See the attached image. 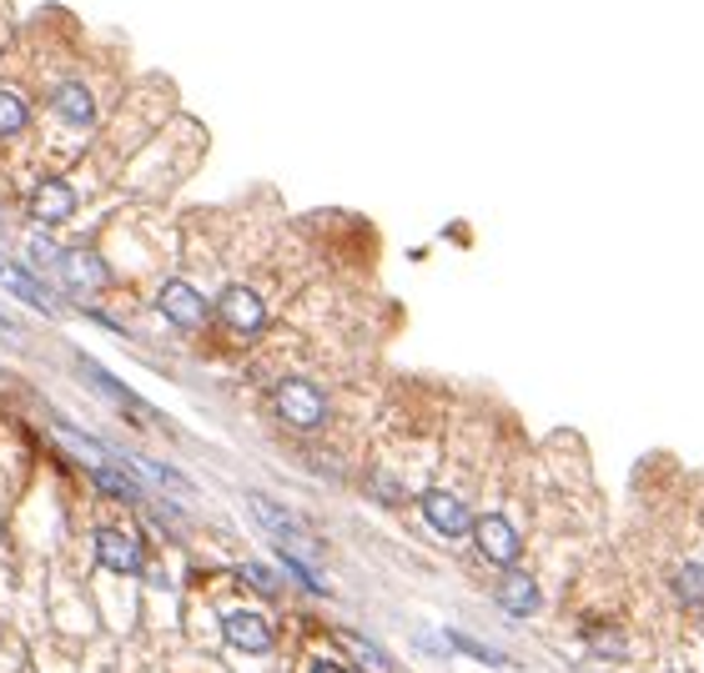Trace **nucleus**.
Returning <instances> with one entry per match:
<instances>
[{
    "label": "nucleus",
    "instance_id": "1",
    "mask_svg": "<svg viewBox=\"0 0 704 673\" xmlns=\"http://www.w3.org/2000/svg\"><path fill=\"white\" fill-rule=\"evenodd\" d=\"M247 508L257 513V523H262V528L277 538V548H282V553H298V558H308V563H317V558H323V543H317V538L302 528L298 513L277 508L267 493H247Z\"/></svg>",
    "mask_w": 704,
    "mask_h": 673
},
{
    "label": "nucleus",
    "instance_id": "2",
    "mask_svg": "<svg viewBox=\"0 0 704 673\" xmlns=\"http://www.w3.org/2000/svg\"><path fill=\"white\" fill-rule=\"evenodd\" d=\"M473 543H478V558L493 568H503V573H514L518 558H524V538H518V528L503 513H483V518H473Z\"/></svg>",
    "mask_w": 704,
    "mask_h": 673
},
{
    "label": "nucleus",
    "instance_id": "3",
    "mask_svg": "<svg viewBox=\"0 0 704 673\" xmlns=\"http://www.w3.org/2000/svg\"><path fill=\"white\" fill-rule=\"evenodd\" d=\"M277 413L292 427L312 433V427L327 423V397H323V388H312L308 378H287V382H277Z\"/></svg>",
    "mask_w": 704,
    "mask_h": 673
},
{
    "label": "nucleus",
    "instance_id": "4",
    "mask_svg": "<svg viewBox=\"0 0 704 673\" xmlns=\"http://www.w3.org/2000/svg\"><path fill=\"white\" fill-rule=\"evenodd\" d=\"M418 513L428 518V528L438 532V538H448V543H458V538L473 532V513H468L463 497H454L448 487H428V493L418 497Z\"/></svg>",
    "mask_w": 704,
    "mask_h": 673
},
{
    "label": "nucleus",
    "instance_id": "5",
    "mask_svg": "<svg viewBox=\"0 0 704 673\" xmlns=\"http://www.w3.org/2000/svg\"><path fill=\"white\" fill-rule=\"evenodd\" d=\"M91 548H96V563L107 568V573H121V579H136L146 568V548L121 528H96Z\"/></svg>",
    "mask_w": 704,
    "mask_h": 673
},
{
    "label": "nucleus",
    "instance_id": "6",
    "mask_svg": "<svg viewBox=\"0 0 704 673\" xmlns=\"http://www.w3.org/2000/svg\"><path fill=\"white\" fill-rule=\"evenodd\" d=\"M216 317L227 322L232 332H242V337H252V332L267 327V307H262V296L252 292V287H227V292L216 296Z\"/></svg>",
    "mask_w": 704,
    "mask_h": 673
},
{
    "label": "nucleus",
    "instance_id": "7",
    "mask_svg": "<svg viewBox=\"0 0 704 673\" xmlns=\"http://www.w3.org/2000/svg\"><path fill=\"white\" fill-rule=\"evenodd\" d=\"M222 638H227V649H237V653H272V643H277L272 624H267L262 614H247V608L222 618Z\"/></svg>",
    "mask_w": 704,
    "mask_h": 673
},
{
    "label": "nucleus",
    "instance_id": "8",
    "mask_svg": "<svg viewBox=\"0 0 704 673\" xmlns=\"http://www.w3.org/2000/svg\"><path fill=\"white\" fill-rule=\"evenodd\" d=\"M156 307H161V317L171 322V327H181V332H191V327H202L206 322V302H202V292L191 282H167L161 292H156Z\"/></svg>",
    "mask_w": 704,
    "mask_h": 673
},
{
    "label": "nucleus",
    "instance_id": "9",
    "mask_svg": "<svg viewBox=\"0 0 704 673\" xmlns=\"http://www.w3.org/2000/svg\"><path fill=\"white\" fill-rule=\"evenodd\" d=\"M493 598H499V608H503L509 618H534L538 608H544V588L528 579L524 568L503 573V579H499V593H493Z\"/></svg>",
    "mask_w": 704,
    "mask_h": 673
},
{
    "label": "nucleus",
    "instance_id": "10",
    "mask_svg": "<svg viewBox=\"0 0 704 673\" xmlns=\"http://www.w3.org/2000/svg\"><path fill=\"white\" fill-rule=\"evenodd\" d=\"M60 277H66V287H76V292H96V287L111 282L107 261L96 257V251H86V247L60 251Z\"/></svg>",
    "mask_w": 704,
    "mask_h": 673
},
{
    "label": "nucleus",
    "instance_id": "11",
    "mask_svg": "<svg viewBox=\"0 0 704 673\" xmlns=\"http://www.w3.org/2000/svg\"><path fill=\"white\" fill-rule=\"evenodd\" d=\"M31 216H36L41 226H56V222H66V216H76V191L56 177L41 181V187L31 191Z\"/></svg>",
    "mask_w": 704,
    "mask_h": 673
},
{
    "label": "nucleus",
    "instance_id": "12",
    "mask_svg": "<svg viewBox=\"0 0 704 673\" xmlns=\"http://www.w3.org/2000/svg\"><path fill=\"white\" fill-rule=\"evenodd\" d=\"M51 111H56L66 126H81V131L96 121V101L81 81H60L56 91H51Z\"/></svg>",
    "mask_w": 704,
    "mask_h": 673
},
{
    "label": "nucleus",
    "instance_id": "13",
    "mask_svg": "<svg viewBox=\"0 0 704 673\" xmlns=\"http://www.w3.org/2000/svg\"><path fill=\"white\" fill-rule=\"evenodd\" d=\"M76 372H81V382H91V388L101 392V397H111V402H121V407H132L136 417H146V402L136 397V392L126 388V382L111 378L107 367H96V362H86V357H81V362H76Z\"/></svg>",
    "mask_w": 704,
    "mask_h": 673
},
{
    "label": "nucleus",
    "instance_id": "14",
    "mask_svg": "<svg viewBox=\"0 0 704 673\" xmlns=\"http://www.w3.org/2000/svg\"><path fill=\"white\" fill-rule=\"evenodd\" d=\"M0 282L11 287V292L21 296V302H31L36 312H46V317H56V312H60V302L46 292V282H36V277L25 272V267H5V272H0Z\"/></svg>",
    "mask_w": 704,
    "mask_h": 673
},
{
    "label": "nucleus",
    "instance_id": "15",
    "mask_svg": "<svg viewBox=\"0 0 704 673\" xmlns=\"http://www.w3.org/2000/svg\"><path fill=\"white\" fill-rule=\"evenodd\" d=\"M91 478H96V487L107 497H116V503H142V483L126 473V462H121V468H107V462H101Z\"/></svg>",
    "mask_w": 704,
    "mask_h": 673
},
{
    "label": "nucleus",
    "instance_id": "16",
    "mask_svg": "<svg viewBox=\"0 0 704 673\" xmlns=\"http://www.w3.org/2000/svg\"><path fill=\"white\" fill-rule=\"evenodd\" d=\"M674 598L684 603V608H704V563H680V573H674Z\"/></svg>",
    "mask_w": 704,
    "mask_h": 673
},
{
    "label": "nucleus",
    "instance_id": "17",
    "mask_svg": "<svg viewBox=\"0 0 704 673\" xmlns=\"http://www.w3.org/2000/svg\"><path fill=\"white\" fill-rule=\"evenodd\" d=\"M443 638H448V649L468 653V659H478V663H489V669H503V663H509L499 649H489V643H478V638H473V633H463V628H448Z\"/></svg>",
    "mask_w": 704,
    "mask_h": 673
},
{
    "label": "nucleus",
    "instance_id": "18",
    "mask_svg": "<svg viewBox=\"0 0 704 673\" xmlns=\"http://www.w3.org/2000/svg\"><path fill=\"white\" fill-rule=\"evenodd\" d=\"M25 121H31L25 101L15 91H5V86H0V136H15V131H25Z\"/></svg>",
    "mask_w": 704,
    "mask_h": 673
},
{
    "label": "nucleus",
    "instance_id": "19",
    "mask_svg": "<svg viewBox=\"0 0 704 673\" xmlns=\"http://www.w3.org/2000/svg\"><path fill=\"white\" fill-rule=\"evenodd\" d=\"M347 643H353V649H358V659L368 663L372 673H393V659H388V653L378 649V643H372V638H362V633H343Z\"/></svg>",
    "mask_w": 704,
    "mask_h": 673
},
{
    "label": "nucleus",
    "instance_id": "20",
    "mask_svg": "<svg viewBox=\"0 0 704 673\" xmlns=\"http://www.w3.org/2000/svg\"><path fill=\"white\" fill-rule=\"evenodd\" d=\"M282 573H292V579L302 583L308 593H323V579L308 568V558H298V553H282Z\"/></svg>",
    "mask_w": 704,
    "mask_h": 673
},
{
    "label": "nucleus",
    "instance_id": "21",
    "mask_svg": "<svg viewBox=\"0 0 704 673\" xmlns=\"http://www.w3.org/2000/svg\"><path fill=\"white\" fill-rule=\"evenodd\" d=\"M25 257H31V267H60V247L51 237H31Z\"/></svg>",
    "mask_w": 704,
    "mask_h": 673
},
{
    "label": "nucleus",
    "instance_id": "22",
    "mask_svg": "<svg viewBox=\"0 0 704 673\" xmlns=\"http://www.w3.org/2000/svg\"><path fill=\"white\" fill-rule=\"evenodd\" d=\"M237 579H242V583H252V588H257V593H267V598H272V593H277V579H272V573H267V568H257V563L237 568Z\"/></svg>",
    "mask_w": 704,
    "mask_h": 673
},
{
    "label": "nucleus",
    "instance_id": "23",
    "mask_svg": "<svg viewBox=\"0 0 704 673\" xmlns=\"http://www.w3.org/2000/svg\"><path fill=\"white\" fill-rule=\"evenodd\" d=\"M372 493H378L382 503H403V487H398L388 473H378V478H372Z\"/></svg>",
    "mask_w": 704,
    "mask_h": 673
},
{
    "label": "nucleus",
    "instance_id": "24",
    "mask_svg": "<svg viewBox=\"0 0 704 673\" xmlns=\"http://www.w3.org/2000/svg\"><path fill=\"white\" fill-rule=\"evenodd\" d=\"M0 337H5V343H21V327H15L11 317H0Z\"/></svg>",
    "mask_w": 704,
    "mask_h": 673
},
{
    "label": "nucleus",
    "instance_id": "25",
    "mask_svg": "<svg viewBox=\"0 0 704 673\" xmlns=\"http://www.w3.org/2000/svg\"><path fill=\"white\" fill-rule=\"evenodd\" d=\"M312 673H353V669H343V663H327V659H317V663H312Z\"/></svg>",
    "mask_w": 704,
    "mask_h": 673
},
{
    "label": "nucleus",
    "instance_id": "26",
    "mask_svg": "<svg viewBox=\"0 0 704 673\" xmlns=\"http://www.w3.org/2000/svg\"><path fill=\"white\" fill-rule=\"evenodd\" d=\"M0 226H5V216H0Z\"/></svg>",
    "mask_w": 704,
    "mask_h": 673
}]
</instances>
